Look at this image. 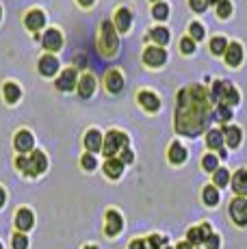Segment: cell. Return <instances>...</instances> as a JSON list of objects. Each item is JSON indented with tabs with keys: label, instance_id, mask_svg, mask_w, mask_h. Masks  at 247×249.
<instances>
[{
	"label": "cell",
	"instance_id": "83f0119b",
	"mask_svg": "<svg viewBox=\"0 0 247 249\" xmlns=\"http://www.w3.org/2000/svg\"><path fill=\"white\" fill-rule=\"evenodd\" d=\"M150 37L156 41L158 46H165V44H169V37L171 35H169V31H167L165 26H156V29L150 31Z\"/></svg>",
	"mask_w": 247,
	"mask_h": 249
},
{
	"label": "cell",
	"instance_id": "4dcf8cb0",
	"mask_svg": "<svg viewBox=\"0 0 247 249\" xmlns=\"http://www.w3.org/2000/svg\"><path fill=\"white\" fill-rule=\"evenodd\" d=\"M239 91L232 87V82H230V87H228V91H226V98H223V102L221 104H226V107H234V104H239Z\"/></svg>",
	"mask_w": 247,
	"mask_h": 249
},
{
	"label": "cell",
	"instance_id": "d590c367",
	"mask_svg": "<svg viewBox=\"0 0 247 249\" xmlns=\"http://www.w3.org/2000/svg\"><path fill=\"white\" fill-rule=\"evenodd\" d=\"M189 31H191V39H193V41L204 39V33H206V31H204V26L199 24V22H193V24L189 26Z\"/></svg>",
	"mask_w": 247,
	"mask_h": 249
},
{
	"label": "cell",
	"instance_id": "6da1fadb",
	"mask_svg": "<svg viewBox=\"0 0 247 249\" xmlns=\"http://www.w3.org/2000/svg\"><path fill=\"white\" fill-rule=\"evenodd\" d=\"M211 100L204 87L193 85L178 93L176 109V130L186 137H198L211 126Z\"/></svg>",
	"mask_w": 247,
	"mask_h": 249
},
{
	"label": "cell",
	"instance_id": "f35d334b",
	"mask_svg": "<svg viewBox=\"0 0 247 249\" xmlns=\"http://www.w3.org/2000/svg\"><path fill=\"white\" fill-rule=\"evenodd\" d=\"M165 238L163 236H158V234H152L150 238H148V249H163L165 247Z\"/></svg>",
	"mask_w": 247,
	"mask_h": 249
},
{
	"label": "cell",
	"instance_id": "603a6c76",
	"mask_svg": "<svg viewBox=\"0 0 247 249\" xmlns=\"http://www.w3.org/2000/svg\"><path fill=\"white\" fill-rule=\"evenodd\" d=\"M104 173L109 176L111 180H117L119 176L124 173V163L119 158H109L104 163Z\"/></svg>",
	"mask_w": 247,
	"mask_h": 249
},
{
	"label": "cell",
	"instance_id": "4316f807",
	"mask_svg": "<svg viewBox=\"0 0 247 249\" xmlns=\"http://www.w3.org/2000/svg\"><path fill=\"white\" fill-rule=\"evenodd\" d=\"M206 145L211 147V150H223V132L221 130H208Z\"/></svg>",
	"mask_w": 247,
	"mask_h": 249
},
{
	"label": "cell",
	"instance_id": "d6986e66",
	"mask_svg": "<svg viewBox=\"0 0 247 249\" xmlns=\"http://www.w3.org/2000/svg\"><path fill=\"white\" fill-rule=\"evenodd\" d=\"M221 132H223V141H226L230 147H239L241 141H243V132H241V128H236V126H226Z\"/></svg>",
	"mask_w": 247,
	"mask_h": 249
},
{
	"label": "cell",
	"instance_id": "8992f818",
	"mask_svg": "<svg viewBox=\"0 0 247 249\" xmlns=\"http://www.w3.org/2000/svg\"><path fill=\"white\" fill-rule=\"evenodd\" d=\"M211 225L208 223H204V225H199V228H191L189 230V234H186V243H189L191 247L193 245H202V243H206V238L211 236Z\"/></svg>",
	"mask_w": 247,
	"mask_h": 249
},
{
	"label": "cell",
	"instance_id": "f5cc1de1",
	"mask_svg": "<svg viewBox=\"0 0 247 249\" xmlns=\"http://www.w3.org/2000/svg\"><path fill=\"white\" fill-rule=\"evenodd\" d=\"M163 249H171V247H167V245H165V247H163Z\"/></svg>",
	"mask_w": 247,
	"mask_h": 249
},
{
	"label": "cell",
	"instance_id": "e575fe53",
	"mask_svg": "<svg viewBox=\"0 0 247 249\" xmlns=\"http://www.w3.org/2000/svg\"><path fill=\"white\" fill-rule=\"evenodd\" d=\"M230 182V171L228 169H217L215 171V187H226Z\"/></svg>",
	"mask_w": 247,
	"mask_h": 249
},
{
	"label": "cell",
	"instance_id": "7dc6e473",
	"mask_svg": "<svg viewBox=\"0 0 247 249\" xmlns=\"http://www.w3.org/2000/svg\"><path fill=\"white\" fill-rule=\"evenodd\" d=\"M176 249H193V247H191V245H189V243H180V245H178V247H176Z\"/></svg>",
	"mask_w": 247,
	"mask_h": 249
},
{
	"label": "cell",
	"instance_id": "3957f363",
	"mask_svg": "<svg viewBox=\"0 0 247 249\" xmlns=\"http://www.w3.org/2000/svg\"><path fill=\"white\" fill-rule=\"evenodd\" d=\"M124 147H128V137H126L124 132H119V130L106 132L104 145H102V152H104V156H109V158H115V154H117V152H122Z\"/></svg>",
	"mask_w": 247,
	"mask_h": 249
},
{
	"label": "cell",
	"instance_id": "4fadbf2b",
	"mask_svg": "<svg viewBox=\"0 0 247 249\" xmlns=\"http://www.w3.org/2000/svg\"><path fill=\"white\" fill-rule=\"evenodd\" d=\"M137 100L148 113H156V110L161 109V100H158V95L152 93V91H141V93L137 95Z\"/></svg>",
	"mask_w": 247,
	"mask_h": 249
},
{
	"label": "cell",
	"instance_id": "7402d4cb",
	"mask_svg": "<svg viewBox=\"0 0 247 249\" xmlns=\"http://www.w3.org/2000/svg\"><path fill=\"white\" fill-rule=\"evenodd\" d=\"M106 89H109L111 93H119V91L124 89V76L117 70H111L106 74Z\"/></svg>",
	"mask_w": 247,
	"mask_h": 249
},
{
	"label": "cell",
	"instance_id": "f6af8a7d",
	"mask_svg": "<svg viewBox=\"0 0 247 249\" xmlns=\"http://www.w3.org/2000/svg\"><path fill=\"white\" fill-rule=\"evenodd\" d=\"M128 249H148V243H146V241H139V238H137V241L130 243Z\"/></svg>",
	"mask_w": 247,
	"mask_h": 249
},
{
	"label": "cell",
	"instance_id": "f1b7e54d",
	"mask_svg": "<svg viewBox=\"0 0 247 249\" xmlns=\"http://www.w3.org/2000/svg\"><path fill=\"white\" fill-rule=\"evenodd\" d=\"M202 200H204V204H206V206H217L219 204V191H217V187H204Z\"/></svg>",
	"mask_w": 247,
	"mask_h": 249
},
{
	"label": "cell",
	"instance_id": "9c48e42d",
	"mask_svg": "<svg viewBox=\"0 0 247 249\" xmlns=\"http://www.w3.org/2000/svg\"><path fill=\"white\" fill-rule=\"evenodd\" d=\"M78 87V74L74 67H69V70H65L61 76H59V80H57V89H61V91H72V89H76Z\"/></svg>",
	"mask_w": 247,
	"mask_h": 249
},
{
	"label": "cell",
	"instance_id": "2e32d148",
	"mask_svg": "<svg viewBox=\"0 0 247 249\" xmlns=\"http://www.w3.org/2000/svg\"><path fill=\"white\" fill-rule=\"evenodd\" d=\"M232 188H234L236 197L247 195V171L245 169H239V171L232 176Z\"/></svg>",
	"mask_w": 247,
	"mask_h": 249
},
{
	"label": "cell",
	"instance_id": "9a60e30c",
	"mask_svg": "<svg viewBox=\"0 0 247 249\" xmlns=\"http://www.w3.org/2000/svg\"><path fill=\"white\" fill-rule=\"evenodd\" d=\"M102 145H104V139H102V135H100V130H89L85 135V147H87V152L89 154H96V152H100L102 150Z\"/></svg>",
	"mask_w": 247,
	"mask_h": 249
},
{
	"label": "cell",
	"instance_id": "74e56055",
	"mask_svg": "<svg viewBox=\"0 0 247 249\" xmlns=\"http://www.w3.org/2000/svg\"><path fill=\"white\" fill-rule=\"evenodd\" d=\"M215 115H217L219 122H230L232 119V110H230V107H226V104H219Z\"/></svg>",
	"mask_w": 247,
	"mask_h": 249
},
{
	"label": "cell",
	"instance_id": "11a10c76",
	"mask_svg": "<svg viewBox=\"0 0 247 249\" xmlns=\"http://www.w3.org/2000/svg\"><path fill=\"white\" fill-rule=\"evenodd\" d=\"M0 249H2V243H0Z\"/></svg>",
	"mask_w": 247,
	"mask_h": 249
},
{
	"label": "cell",
	"instance_id": "681fc988",
	"mask_svg": "<svg viewBox=\"0 0 247 249\" xmlns=\"http://www.w3.org/2000/svg\"><path fill=\"white\" fill-rule=\"evenodd\" d=\"M0 20H2V9H0Z\"/></svg>",
	"mask_w": 247,
	"mask_h": 249
},
{
	"label": "cell",
	"instance_id": "7bdbcfd3",
	"mask_svg": "<svg viewBox=\"0 0 247 249\" xmlns=\"http://www.w3.org/2000/svg\"><path fill=\"white\" fill-rule=\"evenodd\" d=\"M219 243H221V238H219L217 234H211V236L206 238V249H219Z\"/></svg>",
	"mask_w": 247,
	"mask_h": 249
},
{
	"label": "cell",
	"instance_id": "bcb514c9",
	"mask_svg": "<svg viewBox=\"0 0 247 249\" xmlns=\"http://www.w3.org/2000/svg\"><path fill=\"white\" fill-rule=\"evenodd\" d=\"M78 2H81V4H82V7H91V4H93V2H96V0H78Z\"/></svg>",
	"mask_w": 247,
	"mask_h": 249
},
{
	"label": "cell",
	"instance_id": "ac0fdd59",
	"mask_svg": "<svg viewBox=\"0 0 247 249\" xmlns=\"http://www.w3.org/2000/svg\"><path fill=\"white\" fill-rule=\"evenodd\" d=\"M33 221H35V217H33V213L29 208H20L16 215V225L20 232H29V230L33 228Z\"/></svg>",
	"mask_w": 247,
	"mask_h": 249
},
{
	"label": "cell",
	"instance_id": "b9f144b4",
	"mask_svg": "<svg viewBox=\"0 0 247 249\" xmlns=\"http://www.w3.org/2000/svg\"><path fill=\"white\" fill-rule=\"evenodd\" d=\"M189 2H191V9H193V11L204 13L206 11V7L211 4V0H189Z\"/></svg>",
	"mask_w": 247,
	"mask_h": 249
},
{
	"label": "cell",
	"instance_id": "ba28073f",
	"mask_svg": "<svg viewBox=\"0 0 247 249\" xmlns=\"http://www.w3.org/2000/svg\"><path fill=\"white\" fill-rule=\"evenodd\" d=\"M143 61H146V65H150V67H161L163 63L167 61V52L163 48H146Z\"/></svg>",
	"mask_w": 247,
	"mask_h": 249
},
{
	"label": "cell",
	"instance_id": "f907efd6",
	"mask_svg": "<svg viewBox=\"0 0 247 249\" xmlns=\"http://www.w3.org/2000/svg\"><path fill=\"white\" fill-rule=\"evenodd\" d=\"M85 249H98V247H85Z\"/></svg>",
	"mask_w": 247,
	"mask_h": 249
},
{
	"label": "cell",
	"instance_id": "30bf717a",
	"mask_svg": "<svg viewBox=\"0 0 247 249\" xmlns=\"http://www.w3.org/2000/svg\"><path fill=\"white\" fill-rule=\"evenodd\" d=\"M63 46V35L59 33L57 29H48L44 33V48L48 50V52H57V50H61Z\"/></svg>",
	"mask_w": 247,
	"mask_h": 249
},
{
	"label": "cell",
	"instance_id": "60d3db41",
	"mask_svg": "<svg viewBox=\"0 0 247 249\" xmlns=\"http://www.w3.org/2000/svg\"><path fill=\"white\" fill-rule=\"evenodd\" d=\"M180 50H182V54H193L195 52V41L191 39V37H184V39L180 41Z\"/></svg>",
	"mask_w": 247,
	"mask_h": 249
},
{
	"label": "cell",
	"instance_id": "ee69618b",
	"mask_svg": "<svg viewBox=\"0 0 247 249\" xmlns=\"http://www.w3.org/2000/svg\"><path fill=\"white\" fill-rule=\"evenodd\" d=\"M119 160H122L124 165H126V163H132V160H134V154L130 152V147H124V150H122V158H119Z\"/></svg>",
	"mask_w": 247,
	"mask_h": 249
},
{
	"label": "cell",
	"instance_id": "ab89813d",
	"mask_svg": "<svg viewBox=\"0 0 247 249\" xmlns=\"http://www.w3.org/2000/svg\"><path fill=\"white\" fill-rule=\"evenodd\" d=\"M13 249H29V238L22 232H17L16 236H13Z\"/></svg>",
	"mask_w": 247,
	"mask_h": 249
},
{
	"label": "cell",
	"instance_id": "816d5d0a",
	"mask_svg": "<svg viewBox=\"0 0 247 249\" xmlns=\"http://www.w3.org/2000/svg\"><path fill=\"white\" fill-rule=\"evenodd\" d=\"M211 2H215V4H217V2H219V0H211Z\"/></svg>",
	"mask_w": 247,
	"mask_h": 249
},
{
	"label": "cell",
	"instance_id": "277c9868",
	"mask_svg": "<svg viewBox=\"0 0 247 249\" xmlns=\"http://www.w3.org/2000/svg\"><path fill=\"white\" fill-rule=\"evenodd\" d=\"M100 46L104 48V54H115V52H117L119 41H117V31H115V24H111V22H102Z\"/></svg>",
	"mask_w": 247,
	"mask_h": 249
},
{
	"label": "cell",
	"instance_id": "db71d44e",
	"mask_svg": "<svg viewBox=\"0 0 247 249\" xmlns=\"http://www.w3.org/2000/svg\"><path fill=\"white\" fill-rule=\"evenodd\" d=\"M154 2H161V0H154Z\"/></svg>",
	"mask_w": 247,
	"mask_h": 249
},
{
	"label": "cell",
	"instance_id": "ffe728a7",
	"mask_svg": "<svg viewBox=\"0 0 247 249\" xmlns=\"http://www.w3.org/2000/svg\"><path fill=\"white\" fill-rule=\"evenodd\" d=\"M243 61V48L239 44H228V50H226V63L230 67H236L241 65Z\"/></svg>",
	"mask_w": 247,
	"mask_h": 249
},
{
	"label": "cell",
	"instance_id": "d4e9b609",
	"mask_svg": "<svg viewBox=\"0 0 247 249\" xmlns=\"http://www.w3.org/2000/svg\"><path fill=\"white\" fill-rule=\"evenodd\" d=\"M228 87H230V82H228V80H215V82H213L211 98L215 100V102L221 104V102H223V98H226V91H228Z\"/></svg>",
	"mask_w": 247,
	"mask_h": 249
},
{
	"label": "cell",
	"instance_id": "8fae6325",
	"mask_svg": "<svg viewBox=\"0 0 247 249\" xmlns=\"http://www.w3.org/2000/svg\"><path fill=\"white\" fill-rule=\"evenodd\" d=\"M13 145H16V150L22 152V154H24V152H31L33 147H35V137H33L29 130H20L16 135V139H13Z\"/></svg>",
	"mask_w": 247,
	"mask_h": 249
},
{
	"label": "cell",
	"instance_id": "7a4b0ae2",
	"mask_svg": "<svg viewBox=\"0 0 247 249\" xmlns=\"http://www.w3.org/2000/svg\"><path fill=\"white\" fill-rule=\"evenodd\" d=\"M16 165H17V169H22V171L26 173V176H39V173H44L46 169H48V158H46L44 152H33L31 158H26L24 154L17 156Z\"/></svg>",
	"mask_w": 247,
	"mask_h": 249
},
{
	"label": "cell",
	"instance_id": "5b68a950",
	"mask_svg": "<svg viewBox=\"0 0 247 249\" xmlns=\"http://www.w3.org/2000/svg\"><path fill=\"white\" fill-rule=\"evenodd\" d=\"M230 217L236 225L245 228L247 225V200L245 197H234L230 204Z\"/></svg>",
	"mask_w": 247,
	"mask_h": 249
},
{
	"label": "cell",
	"instance_id": "484cf974",
	"mask_svg": "<svg viewBox=\"0 0 247 249\" xmlns=\"http://www.w3.org/2000/svg\"><path fill=\"white\" fill-rule=\"evenodd\" d=\"M169 160L174 165H180L186 160V150L180 145V143H171L169 145Z\"/></svg>",
	"mask_w": 247,
	"mask_h": 249
},
{
	"label": "cell",
	"instance_id": "5bb4252c",
	"mask_svg": "<svg viewBox=\"0 0 247 249\" xmlns=\"http://www.w3.org/2000/svg\"><path fill=\"white\" fill-rule=\"evenodd\" d=\"M93 91H96V78L91 74H82L78 78V95L81 98H91Z\"/></svg>",
	"mask_w": 247,
	"mask_h": 249
},
{
	"label": "cell",
	"instance_id": "c3c4849f",
	"mask_svg": "<svg viewBox=\"0 0 247 249\" xmlns=\"http://www.w3.org/2000/svg\"><path fill=\"white\" fill-rule=\"evenodd\" d=\"M4 197H7V195H4V191L0 188V206H4Z\"/></svg>",
	"mask_w": 247,
	"mask_h": 249
},
{
	"label": "cell",
	"instance_id": "cb8c5ba5",
	"mask_svg": "<svg viewBox=\"0 0 247 249\" xmlns=\"http://www.w3.org/2000/svg\"><path fill=\"white\" fill-rule=\"evenodd\" d=\"M2 93H4V100H7L9 104H16L17 100H20V95H22V89L16 85V82H4Z\"/></svg>",
	"mask_w": 247,
	"mask_h": 249
},
{
	"label": "cell",
	"instance_id": "44dd1931",
	"mask_svg": "<svg viewBox=\"0 0 247 249\" xmlns=\"http://www.w3.org/2000/svg\"><path fill=\"white\" fill-rule=\"evenodd\" d=\"M24 24H26V29H31V31H39L41 26L46 24L44 11H39V9H33V11H29V16H26Z\"/></svg>",
	"mask_w": 247,
	"mask_h": 249
},
{
	"label": "cell",
	"instance_id": "e0dca14e",
	"mask_svg": "<svg viewBox=\"0 0 247 249\" xmlns=\"http://www.w3.org/2000/svg\"><path fill=\"white\" fill-rule=\"evenodd\" d=\"M130 24H132V13H130V9H117V13H115V29L126 33V31L130 29Z\"/></svg>",
	"mask_w": 247,
	"mask_h": 249
},
{
	"label": "cell",
	"instance_id": "1f68e13d",
	"mask_svg": "<svg viewBox=\"0 0 247 249\" xmlns=\"http://www.w3.org/2000/svg\"><path fill=\"white\" fill-rule=\"evenodd\" d=\"M202 167H204V171H213V173H215L217 169H219V160H217V156L206 154V156L202 158Z\"/></svg>",
	"mask_w": 247,
	"mask_h": 249
},
{
	"label": "cell",
	"instance_id": "8d00e7d4",
	"mask_svg": "<svg viewBox=\"0 0 247 249\" xmlns=\"http://www.w3.org/2000/svg\"><path fill=\"white\" fill-rule=\"evenodd\" d=\"M81 165H82V169H87V171H93V169L98 167V160H96V156L87 152V154L81 158Z\"/></svg>",
	"mask_w": 247,
	"mask_h": 249
},
{
	"label": "cell",
	"instance_id": "52a82bcc",
	"mask_svg": "<svg viewBox=\"0 0 247 249\" xmlns=\"http://www.w3.org/2000/svg\"><path fill=\"white\" fill-rule=\"evenodd\" d=\"M122 228H124L122 215H119L117 210H109V213H106V228H104L106 236H117V234L122 232Z\"/></svg>",
	"mask_w": 247,
	"mask_h": 249
},
{
	"label": "cell",
	"instance_id": "836d02e7",
	"mask_svg": "<svg viewBox=\"0 0 247 249\" xmlns=\"http://www.w3.org/2000/svg\"><path fill=\"white\" fill-rule=\"evenodd\" d=\"M152 16H154L156 20H167V16H169V7H167L165 2H156L154 9H152Z\"/></svg>",
	"mask_w": 247,
	"mask_h": 249
},
{
	"label": "cell",
	"instance_id": "d6a6232c",
	"mask_svg": "<svg viewBox=\"0 0 247 249\" xmlns=\"http://www.w3.org/2000/svg\"><path fill=\"white\" fill-rule=\"evenodd\" d=\"M230 13H232L230 0H219L217 2V16L221 17V20H226V17H230Z\"/></svg>",
	"mask_w": 247,
	"mask_h": 249
},
{
	"label": "cell",
	"instance_id": "7c38bea8",
	"mask_svg": "<svg viewBox=\"0 0 247 249\" xmlns=\"http://www.w3.org/2000/svg\"><path fill=\"white\" fill-rule=\"evenodd\" d=\"M59 72V59L54 54H44L39 59V74L41 76H54Z\"/></svg>",
	"mask_w": 247,
	"mask_h": 249
},
{
	"label": "cell",
	"instance_id": "f546056e",
	"mask_svg": "<svg viewBox=\"0 0 247 249\" xmlns=\"http://www.w3.org/2000/svg\"><path fill=\"white\" fill-rule=\"evenodd\" d=\"M226 50H228V41H226V37H215V39L211 41V52L213 54H226Z\"/></svg>",
	"mask_w": 247,
	"mask_h": 249
}]
</instances>
